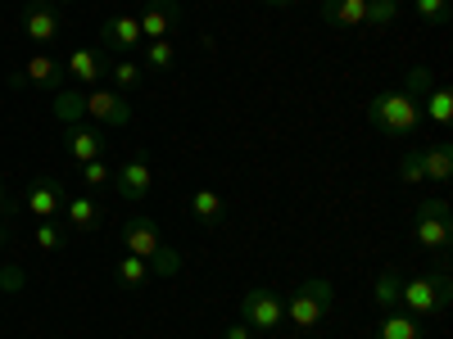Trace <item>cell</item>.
I'll return each instance as SVG.
<instances>
[{
  "label": "cell",
  "instance_id": "obj_18",
  "mask_svg": "<svg viewBox=\"0 0 453 339\" xmlns=\"http://www.w3.org/2000/svg\"><path fill=\"white\" fill-rule=\"evenodd\" d=\"M322 19L335 27H363L367 23V0H322Z\"/></svg>",
  "mask_w": 453,
  "mask_h": 339
},
{
  "label": "cell",
  "instance_id": "obj_32",
  "mask_svg": "<svg viewBox=\"0 0 453 339\" xmlns=\"http://www.w3.org/2000/svg\"><path fill=\"white\" fill-rule=\"evenodd\" d=\"M412 5H418V14H422L426 23H435V27L449 23V14H453V10H449V0H412Z\"/></svg>",
  "mask_w": 453,
  "mask_h": 339
},
{
  "label": "cell",
  "instance_id": "obj_22",
  "mask_svg": "<svg viewBox=\"0 0 453 339\" xmlns=\"http://www.w3.org/2000/svg\"><path fill=\"white\" fill-rule=\"evenodd\" d=\"M422 100H426L422 118H431V123H440V127H449V123H453V91H449V87H431Z\"/></svg>",
  "mask_w": 453,
  "mask_h": 339
},
{
  "label": "cell",
  "instance_id": "obj_12",
  "mask_svg": "<svg viewBox=\"0 0 453 339\" xmlns=\"http://www.w3.org/2000/svg\"><path fill=\"white\" fill-rule=\"evenodd\" d=\"M123 245H127V253H136V258H150V253H155V249L164 245V236H159L155 217L132 213V217L123 222Z\"/></svg>",
  "mask_w": 453,
  "mask_h": 339
},
{
  "label": "cell",
  "instance_id": "obj_17",
  "mask_svg": "<svg viewBox=\"0 0 453 339\" xmlns=\"http://www.w3.org/2000/svg\"><path fill=\"white\" fill-rule=\"evenodd\" d=\"M422 177L426 181H440V185L453 177V145L449 140H435V145L422 149Z\"/></svg>",
  "mask_w": 453,
  "mask_h": 339
},
{
  "label": "cell",
  "instance_id": "obj_5",
  "mask_svg": "<svg viewBox=\"0 0 453 339\" xmlns=\"http://www.w3.org/2000/svg\"><path fill=\"white\" fill-rule=\"evenodd\" d=\"M241 317L250 330H277L286 321V298L273 285H250L241 298Z\"/></svg>",
  "mask_w": 453,
  "mask_h": 339
},
{
  "label": "cell",
  "instance_id": "obj_13",
  "mask_svg": "<svg viewBox=\"0 0 453 339\" xmlns=\"http://www.w3.org/2000/svg\"><path fill=\"white\" fill-rule=\"evenodd\" d=\"M23 32H27V41L50 46L55 36L64 32V14H59L55 5H27V10H23Z\"/></svg>",
  "mask_w": 453,
  "mask_h": 339
},
{
  "label": "cell",
  "instance_id": "obj_24",
  "mask_svg": "<svg viewBox=\"0 0 453 339\" xmlns=\"http://www.w3.org/2000/svg\"><path fill=\"white\" fill-rule=\"evenodd\" d=\"M145 281H155V276H150V262L136 258V253H127V258L119 262V285H123V290H141Z\"/></svg>",
  "mask_w": 453,
  "mask_h": 339
},
{
  "label": "cell",
  "instance_id": "obj_8",
  "mask_svg": "<svg viewBox=\"0 0 453 339\" xmlns=\"http://www.w3.org/2000/svg\"><path fill=\"white\" fill-rule=\"evenodd\" d=\"M10 87H36V91H59L64 87V59H55V55H32L27 59V68L23 72H14V78H10Z\"/></svg>",
  "mask_w": 453,
  "mask_h": 339
},
{
  "label": "cell",
  "instance_id": "obj_14",
  "mask_svg": "<svg viewBox=\"0 0 453 339\" xmlns=\"http://www.w3.org/2000/svg\"><path fill=\"white\" fill-rule=\"evenodd\" d=\"M68 154L78 159V163L104 159V136H100V127H82V123H73V127H68Z\"/></svg>",
  "mask_w": 453,
  "mask_h": 339
},
{
  "label": "cell",
  "instance_id": "obj_23",
  "mask_svg": "<svg viewBox=\"0 0 453 339\" xmlns=\"http://www.w3.org/2000/svg\"><path fill=\"white\" fill-rule=\"evenodd\" d=\"M399 290H403L399 267H386V272H381V281H376V308H381V313H395V304H399Z\"/></svg>",
  "mask_w": 453,
  "mask_h": 339
},
{
  "label": "cell",
  "instance_id": "obj_20",
  "mask_svg": "<svg viewBox=\"0 0 453 339\" xmlns=\"http://www.w3.org/2000/svg\"><path fill=\"white\" fill-rule=\"evenodd\" d=\"M50 113H55V118L59 123H78V118H87V95L82 91H68V87H59L55 91V100H50Z\"/></svg>",
  "mask_w": 453,
  "mask_h": 339
},
{
  "label": "cell",
  "instance_id": "obj_26",
  "mask_svg": "<svg viewBox=\"0 0 453 339\" xmlns=\"http://www.w3.org/2000/svg\"><path fill=\"white\" fill-rule=\"evenodd\" d=\"M104 72L113 78V87H119V91H136V87H141V78H145V72H141V64H132L127 55H123V59H113Z\"/></svg>",
  "mask_w": 453,
  "mask_h": 339
},
{
  "label": "cell",
  "instance_id": "obj_29",
  "mask_svg": "<svg viewBox=\"0 0 453 339\" xmlns=\"http://www.w3.org/2000/svg\"><path fill=\"white\" fill-rule=\"evenodd\" d=\"M109 181H113V168H109L104 159L82 163V185H87V191H100V185H109Z\"/></svg>",
  "mask_w": 453,
  "mask_h": 339
},
{
  "label": "cell",
  "instance_id": "obj_10",
  "mask_svg": "<svg viewBox=\"0 0 453 339\" xmlns=\"http://www.w3.org/2000/svg\"><path fill=\"white\" fill-rule=\"evenodd\" d=\"M87 118H96L100 127H127L132 123V104L123 91H91L87 95Z\"/></svg>",
  "mask_w": 453,
  "mask_h": 339
},
{
  "label": "cell",
  "instance_id": "obj_3",
  "mask_svg": "<svg viewBox=\"0 0 453 339\" xmlns=\"http://www.w3.org/2000/svg\"><path fill=\"white\" fill-rule=\"evenodd\" d=\"M331 298H335L331 281H322V276L299 281V285L290 290V298H286V321L299 326V330H313V326L331 313Z\"/></svg>",
  "mask_w": 453,
  "mask_h": 339
},
{
  "label": "cell",
  "instance_id": "obj_36",
  "mask_svg": "<svg viewBox=\"0 0 453 339\" xmlns=\"http://www.w3.org/2000/svg\"><path fill=\"white\" fill-rule=\"evenodd\" d=\"M0 213H14V200H10V191L0 185Z\"/></svg>",
  "mask_w": 453,
  "mask_h": 339
},
{
  "label": "cell",
  "instance_id": "obj_9",
  "mask_svg": "<svg viewBox=\"0 0 453 339\" xmlns=\"http://www.w3.org/2000/svg\"><path fill=\"white\" fill-rule=\"evenodd\" d=\"M100 46L109 50V55H127V50H136L141 46V23H136V14H109L104 23H100Z\"/></svg>",
  "mask_w": 453,
  "mask_h": 339
},
{
  "label": "cell",
  "instance_id": "obj_27",
  "mask_svg": "<svg viewBox=\"0 0 453 339\" xmlns=\"http://www.w3.org/2000/svg\"><path fill=\"white\" fill-rule=\"evenodd\" d=\"M399 0H367V23L363 27H390L399 19Z\"/></svg>",
  "mask_w": 453,
  "mask_h": 339
},
{
  "label": "cell",
  "instance_id": "obj_15",
  "mask_svg": "<svg viewBox=\"0 0 453 339\" xmlns=\"http://www.w3.org/2000/svg\"><path fill=\"white\" fill-rule=\"evenodd\" d=\"M104 68H109V64L100 59L96 46H78V50L64 59V72H68V78H78V82H100Z\"/></svg>",
  "mask_w": 453,
  "mask_h": 339
},
{
  "label": "cell",
  "instance_id": "obj_39",
  "mask_svg": "<svg viewBox=\"0 0 453 339\" xmlns=\"http://www.w3.org/2000/svg\"><path fill=\"white\" fill-rule=\"evenodd\" d=\"M55 5H73V0H55Z\"/></svg>",
  "mask_w": 453,
  "mask_h": 339
},
{
  "label": "cell",
  "instance_id": "obj_2",
  "mask_svg": "<svg viewBox=\"0 0 453 339\" xmlns=\"http://www.w3.org/2000/svg\"><path fill=\"white\" fill-rule=\"evenodd\" d=\"M449 298H453V281H449L444 267L412 276V281H403V290H399V304H403L408 317H435V313L449 308Z\"/></svg>",
  "mask_w": 453,
  "mask_h": 339
},
{
  "label": "cell",
  "instance_id": "obj_40",
  "mask_svg": "<svg viewBox=\"0 0 453 339\" xmlns=\"http://www.w3.org/2000/svg\"><path fill=\"white\" fill-rule=\"evenodd\" d=\"M372 339H376V335H372Z\"/></svg>",
  "mask_w": 453,
  "mask_h": 339
},
{
  "label": "cell",
  "instance_id": "obj_33",
  "mask_svg": "<svg viewBox=\"0 0 453 339\" xmlns=\"http://www.w3.org/2000/svg\"><path fill=\"white\" fill-rule=\"evenodd\" d=\"M64 245V226L59 222H42V226H36V249H59Z\"/></svg>",
  "mask_w": 453,
  "mask_h": 339
},
{
  "label": "cell",
  "instance_id": "obj_11",
  "mask_svg": "<svg viewBox=\"0 0 453 339\" xmlns=\"http://www.w3.org/2000/svg\"><path fill=\"white\" fill-rule=\"evenodd\" d=\"M23 208H27L36 222H55V217L64 213V191H59V185H55L50 177H36V181L27 185Z\"/></svg>",
  "mask_w": 453,
  "mask_h": 339
},
{
  "label": "cell",
  "instance_id": "obj_6",
  "mask_svg": "<svg viewBox=\"0 0 453 339\" xmlns=\"http://www.w3.org/2000/svg\"><path fill=\"white\" fill-rule=\"evenodd\" d=\"M136 23H141V41H173V32L181 23V5L177 0H145Z\"/></svg>",
  "mask_w": 453,
  "mask_h": 339
},
{
  "label": "cell",
  "instance_id": "obj_19",
  "mask_svg": "<svg viewBox=\"0 0 453 339\" xmlns=\"http://www.w3.org/2000/svg\"><path fill=\"white\" fill-rule=\"evenodd\" d=\"M64 217H68V226H73V231H82V236H91L96 226H100V204H96L91 195H78V200H64Z\"/></svg>",
  "mask_w": 453,
  "mask_h": 339
},
{
  "label": "cell",
  "instance_id": "obj_28",
  "mask_svg": "<svg viewBox=\"0 0 453 339\" xmlns=\"http://www.w3.org/2000/svg\"><path fill=\"white\" fill-rule=\"evenodd\" d=\"M155 72H168L173 64H177V50H173V41H145V55H141Z\"/></svg>",
  "mask_w": 453,
  "mask_h": 339
},
{
  "label": "cell",
  "instance_id": "obj_34",
  "mask_svg": "<svg viewBox=\"0 0 453 339\" xmlns=\"http://www.w3.org/2000/svg\"><path fill=\"white\" fill-rule=\"evenodd\" d=\"M0 290H23V272L19 267H0Z\"/></svg>",
  "mask_w": 453,
  "mask_h": 339
},
{
  "label": "cell",
  "instance_id": "obj_1",
  "mask_svg": "<svg viewBox=\"0 0 453 339\" xmlns=\"http://www.w3.org/2000/svg\"><path fill=\"white\" fill-rule=\"evenodd\" d=\"M367 123L386 136H412L422 132V100H412L408 91H381L367 100Z\"/></svg>",
  "mask_w": 453,
  "mask_h": 339
},
{
  "label": "cell",
  "instance_id": "obj_21",
  "mask_svg": "<svg viewBox=\"0 0 453 339\" xmlns=\"http://www.w3.org/2000/svg\"><path fill=\"white\" fill-rule=\"evenodd\" d=\"M376 339H426L418 317H408V313H386L381 326H376Z\"/></svg>",
  "mask_w": 453,
  "mask_h": 339
},
{
  "label": "cell",
  "instance_id": "obj_16",
  "mask_svg": "<svg viewBox=\"0 0 453 339\" xmlns=\"http://www.w3.org/2000/svg\"><path fill=\"white\" fill-rule=\"evenodd\" d=\"M186 208H191V217H196L200 226H218V222L226 217V204H222V195H218V191H209V185H200V191H191V200H186Z\"/></svg>",
  "mask_w": 453,
  "mask_h": 339
},
{
  "label": "cell",
  "instance_id": "obj_37",
  "mask_svg": "<svg viewBox=\"0 0 453 339\" xmlns=\"http://www.w3.org/2000/svg\"><path fill=\"white\" fill-rule=\"evenodd\" d=\"M258 5H268V10H286V5H295V0H258Z\"/></svg>",
  "mask_w": 453,
  "mask_h": 339
},
{
  "label": "cell",
  "instance_id": "obj_31",
  "mask_svg": "<svg viewBox=\"0 0 453 339\" xmlns=\"http://www.w3.org/2000/svg\"><path fill=\"white\" fill-rule=\"evenodd\" d=\"M399 181H403V185L426 181V177H422V149H408V154L399 159Z\"/></svg>",
  "mask_w": 453,
  "mask_h": 339
},
{
  "label": "cell",
  "instance_id": "obj_35",
  "mask_svg": "<svg viewBox=\"0 0 453 339\" xmlns=\"http://www.w3.org/2000/svg\"><path fill=\"white\" fill-rule=\"evenodd\" d=\"M222 339H254V330H250L245 321H236V326H226V330H222Z\"/></svg>",
  "mask_w": 453,
  "mask_h": 339
},
{
  "label": "cell",
  "instance_id": "obj_30",
  "mask_svg": "<svg viewBox=\"0 0 453 339\" xmlns=\"http://www.w3.org/2000/svg\"><path fill=\"white\" fill-rule=\"evenodd\" d=\"M431 87H435L431 68H422V64H418V68H408V78H403V91H408L412 100H422V95H426Z\"/></svg>",
  "mask_w": 453,
  "mask_h": 339
},
{
  "label": "cell",
  "instance_id": "obj_38",
  "mask_svg": "<svg viewBox=\"0 0 453 339\" xmlns=\"http://www.w3.org/2000/svg\"><path fill=\"white\" fill-rule=\"evenodd\" d=\"M5 240H10V231H5V226H0V245H5Z\"/></svg>",
  "mask_w": 453,
  "mask_h": 339
},
{
  "label": "cell",
  "instance_id": "obj_25",
  "mask_svg": "<svg viewBox=\"0 0 453 339\" xmlns=\"http://www.w3.org/2000/svg\"><path fill=\"white\" fill-rule=\"evenodd\" d=\"M145 262H150V276H164V281H173V276L181 272V253H177L173 245H159Z\"/></svg>",
  "mask_w": 453,
  "mask_h": 339
},
{
  "label": "cell",
  "instance_id": "obj_4",
  "mask_svg": "<svg viewBox=\"0 0 453 339\" xmlns=\"http://www.w3.org/2000/svg\"><path fill=\"white\" fill-rule=\"evenodd\" d=\"M412 240H418L422 249H431V253H449V245H453V213H449V204L444 200H422L418 208H412Z\"/></svg>",
  "mask_w": 453,
  "mask_h": 339
},
{
  "label": "cell",
  "instance_id": "obj_7",
  "mask_svg": "<svg viewBox=\"0 0 453 339\" xmlns=\"http://www.w3.org/2000/svg\"><path fill=\"white\" fill-rule=\"evenodd\" d=\"M113 191H119V200L123 204H145L150 200V185H155V172H150V163H145V154H136V159H127L119 172H113Z\"/></svg>",
  "mask_w": 453,
  "mask_h": 339
}]
</instances>
